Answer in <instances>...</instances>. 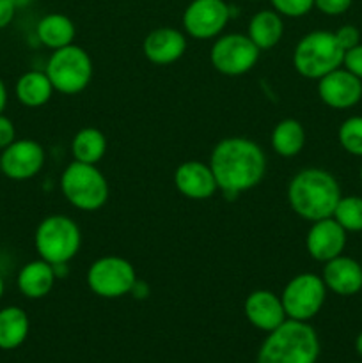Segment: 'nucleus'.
I'll return each instance as SVG.
<instances>
[{"instance_id":"nucleus-1","label":"nucleus","mask_w":362,"mask_h":363,"mask_svg":"<svg viewBox=\"0 0 362 363\" xmlns=\"http://www.w3.org/2000/svg\"><path fill=\"white\" fill-rule=\"evenodd\" d=\"M209 167L219 190L227 199H236L261 183L266 174V156L261 145L251 138L227 137L213 147Z\"/></svg>"},{"instance_id":"nucleus-2","label":"nucleus","mask_w":362,"mask_h":363,"mask_svg":"<svg viewBox=\"0 0 362 363\" xmlns=\"http://www.w3.org/2000/svg\"><path fill=\"white\" fill-rule=\"evenodd\" d=\"M341 197L343 195L336 177L318 167L300 170L287 184L290 208L307 222L330 218Z\"/></svg>"},{"instance_id":"nucleus-3","label":"nucleus","mask_w":362,"mask_h":363,"mask_svg":"<svg viewBox=\"0 0 362 363\" xmlns=\"http://www.w3.org/2000/svg\"><path fill=\"white\" fill-rule=\"evenodd\" d=\"M319 339L309 323L286 319L268 332L258 351L256 363H316Z\"/></svg>"},{"instance_id":"nucleus-4","label":"nucleus","mask_w":362,"mask_h":363,"mask_svg":"<svg viewBox=\"0 0 362 363\" xmlns=\"http://www.w3.org/2000/svg\"><path fill=\"white\" fill-rule=\"evenodd\" d=\"M60 191L73 208L92 213L106 204L110 186L98 167L75 160L60 176Z\"/></svg>"},{"instance_id":"nucleus-5","label":"nucleus","mask_w":362,"mask_h":363,"mask_svg":"<svg viewBox=\"0 0 362 363\" xmlns=\"http://www.w3.org/2000/svg\"><path fill=\"white\" fill-rule=\"evenodd\" d=\"M39 259L55 264H70L82 247V230L66 215H50L39 222L34 234Z\"/></svg>"},{"instance_id":"nucleus-6","label":"nucleus","mask_w":362,"mask_h":363,"mask_svg":"<svg viewBox=\"0 0 362 363\" xmlns=\"http://www.w3.org/2000/svg\"><path fill=\"white\" fill-rule=\"evenodd\" d=\"M344 50L330 30H312L297 43L293 66L304 78L319 80L330 71L343 66Z\"/></svg>"},{"instance_id":"nucleus-7","label":"nucleus","mask_w":362,"mask_h":363,"mask_svg":"<svg viewBox=\"0 0 362 363\" xmlns=\"http://www.w3.org/2000/svg\"><path fill=\"white\" fill-rule=\"evenodd\" d=\"M92 59L82 46L67 45L53 50L46 62L45 73L48 74L53 89L60 94L75 96L85 91L92 80Z\"/></svg>"},{"instance_id":"nucleus-8","label":"nucleus","mask_w":362,"mask_h":363,"mask_svg":"<svg viewBox=\"0 0 362 363\" xmlns=\"http://www.w3.org/2000/svg\"><path fill=\"white\" fill-rule=\"evenodd\" d=\"M137 282V272L128 259L119 255H105L89 266L87 286L96 296L116 300L131 293Z\"/></svg>"},{"instance_id":"nucleus-9","label":"nucleus","mask_w":362,"mask_h":363,"mask_svg":"<svg viewBox=\"0 0 362 363\" xmlns=\"http://www.w3.org/2000/svg\"><path fill=\"white\" fill-rule=\"evenodd\" d=\"M280 300L287 319L309 323L325 305L327 286L316 273H300L286 284Z\"/></svg>"},{"instance_id":"nucleus-10","label":"nucleus","mask_w":362,"mask_h":363,"mask_svg":"<svg viewBox=\"0 0 362 363\" xmlns=\"http://www.w3.org/2000/svg\"><path fill=\"white\" fill-rule=\"evenodd\" d=\"M261 50L247 34L219 35L209 52V60L219 73L226 77H241L258 64Z\"/></svg>"},{"instance_id":"nucleus-11","label":"nucleus","mask_w":362,"mask_h":363,"mask_svg":"<svg viewBox=\"0 0 362 363\" xmlns=\"http://www.w3.org/2000/svg\"><path fill=\"white\" fill-rule=\"evenodd\" d=\"M236 14V7L226 0H192L183 13V28L190 38L206 41L219 38Z\"/></svg>"},{"instance_id":"nucleus-12","label":"nucleus","mask_w":362,"mask_h":363,"mask_svg":"<svg viewBox=\"0 0 362 363\" xmlns=\"http://www.w3.org/2000/svg\"><path fill=\"white\" fill-rule=\"evenodd\" d=\"M45 149L32 138H20L2 149L0 172L13 181L32 179L45 165Z\"/></svg>"},{"instance_id":"nucleus-13","label":"nucleus","mask_w":362,"mask_h":363,"mask_svg":"<svg viewBox=\"0 0 362 363\" xmlns=\"http://www.w3.org/2000/svg\"><path fill=\"white\" fill-rule=\"evenodd\" d=\"M318 96L334 110H346L362 99V80L343 66L318 80Z\"/></svg>"},{"instance_id":"nucleus-14","label":"nucleus","mask_w":362,"mask_h":363,"mask_svg":"<svg viewBox=\"0 0 362 363\" xmlns=\"http://www.w3.org/2000/svg\"><path fill=\"white\" fill-rule=\"evenodd\" d=\"M346 230L330 216V218L312 222L311 229L305 236L307 254L318 262H329L343 255L346 247Z\"/></svg>"},{"instance_id":"nucleus-15","label":"nucleus","mask_w":362,"mask_h":363,"mask_svg":"<svg viewBox=\"0 0 362 363\" xmlns=\"http://www.w3.org/2000/svg\"><path fill=\"white\" fill-rule=\"evenodd\" d=\"M174 186L183 197L190 201H206L219 190L213 170L208 163L190 160L177 165L174 170Z\"/></svg>"},{"instance_id":"nucleus-16","label":"nucleus","mask_w":362,"mask_h":363,"mask_svg":"<svg viewBox=\"0 0 362 363\" xmlns=\"http://www.w3.org/2000/svg\"><path fill=\"white\" fill-rule=\"evenodd\" d=\"M247 321L261 332H272L287 319L280 296L268 289L252 291L243 303Z\"/></svg>"},{"instance_id":"nucleus-17","label":"nucleus","mask_w":362,"mask_h":363,"mask_svg":"<svg viewBox=\"0 0 362 363\" xmlns=\"http://www.w3.org/2000/svg\"><path fill=\"white\" fill-rule=\"evenodd\" d=\"M322 279L337 296H355L362 291V262L339 255L323 264Z\"/></svg>"},{"instance_id":"nucleus-18","label":"nucleus","mask_w":362,"mask_h":363,"mask_svg":"<svg viewBox=\"0 0 362 363\" xmlns=\"http://www.w3.org/2000/svg\"><path fill=\"white\" fill-rule=\"evenodd\" d=\"M142 48L149 62L167 66L183 57L187 50V38L174 27H158L146 35Z\"/></svg>"},{"instance_id":"nucleus-19","label":"nucleus","mask_w":362,"mask_h":363,"mask_svg":"<svg viewBox=\"0 0 362 363\" xmlns=\"http://www.w3.org/2000/svg\"><path fill=\"white\" fill-rule=\"evenodd\" d=\"M55 280L57 277L53 266L43 259H35V261L21 266V269L18 272L16 286L20 293L28 300H41L52 293Z\"/></svg>"},{"instance_id":"nucleus-20","label":"nucleus","mask_w":362,"mask_h":363,"mask_svg":"<svg viewBox=\"0 0 362 363\" xmlns=\"http://www.w3.org/2000/svg\"><path fill=\"white\" fill-rule=\"evenodd\" d=\"M35 35L43 46L50 50H59L67 45H73L77 28H75L71 18H67L66 14L50 13L38 21Z\"/></svg>"},{"instance_id":"nucleus-21","label":"nucleus","mask_w":362,"mask_h":363,"mask_svg":"<svg viewBox=\"0 0 362 363\" xmlns=\"http://www.w3.org/2000/svg\"><path fill=\"white\" fill-rule=\"evenodd\" d=\"M247 35L259 50L273 48L284 35L283 16L275 9L258 11L248 21Z\"/></svg>"},{"instance_id":"nucleus-22","label":"nucleus","mask_w":362,"mask_h":363,"mask_svg":"<svg viewBox=\"0 0 362 363\" xmlns=\"http://www.w3.org/2000/svg\"><path fill=\"white\" fill-rule=\"evenodd\" d=\"M53 92L55 89H53L48 74L38 69L23 73L14 85V94H16L18 101L28 108H39V106L46 105L52 99Z\"/></svg>"},{"instance_id":"nucleus-23","label":"nucleus","mask_w":362,"mask_h":363,"mask_svg":"<svg viewBox=\"0 0 362 363\" xmlns=\"http://www.w3.org/2000/svg\"><path fill=\"white\" fill-rule=\"evenodd\" d=\"M31 321L23 308L4 307L0 311V350H18L27 340Z\"/></svg>"},{"instance_id":"nucleus-24","label":"nucleus","mask_w":362,"mask_h":363,"mask_svg":"<svg viewBox=\"0 0 362 363\" xmlns=\"http://www.w3.org/2000/svg\"><path fill=\"white\" fill-rule=\"evenodd\" d=\"M305 128L302 126L300 121L297 119H283L275 124L272 130V142L273 152H277L283 158H293L300 155L305 145Z\"/></svg>"},{"instance_id":"nucleus-25","label":"nucleus","mask_w":362,"mask_h":363,"mask_svg":"<svg viewBox=\"0 0 362 363\" xmlns=\"http://www.w3.org/2000/svg\"><path fill=\"white\" fill-rule=\"evenodd\" d=\"M106 137L98 128H82L71 142V152L77 162L98 165L106 152Z\"/></svg>"},{"instance_id":"nucleus-26","label":"nucleus","mask_w":362,"mask_h":363,"mask_svg":"<svg viewBox=\"0 0 362 363\" xmlns=\"http://www.w3.org/2000/svg\"><path fill=\"white\" fill-rule=\"evenodd\" d=\"M332 218L346 233H362V197L358 195L341 197L334 209Z\"/></svg>"},{"instance_id":"nucleus-27","label":"nucleus","mask_w":362,"mask_h":363,"mask_svg":"<svg viewBox=\"0 0 362 363\" xmlns=\"http://www.w3.org/2000/svg\"><path fill=\"white\" fill-rule=\"evenodd\" d=\"M337 140L348 155L362 158V116L344 119L337 130Z\"/></svg>"},{"instance_id":"nucleus-28","label":"nucleus","mask_w":362,"mask_h":363,"mask_svg":"<svg viewBox=\"0 0 362 363\" xmlns=\"http://www.w3.org/2000/svg\"><path fill=\"white\" fill-rule=\"evenodd\" d=\"M272 7L280 14L287 18H302L314 7V0H270Z\"/></svg>"},{"instance_id":"nucleus-29","label":"nucleus","mask_w":362,"mask_h":363,"mask_svg":"<svg viewBox=\"0 0 362 363\" xmlns=\"http://www.w3.org/2000/svg\"><path fill=\"white\" fill-rule=\"evenodd\" d=\"M334 34H336L337 43H339V46L344 52L353 48V46L361 45V30L355 25H343Z\"/></svg>"},{"instance_id":"nucleus-30","label":"nucleus","mask_w":362,"mask_h":363,"mask_svg":"<svg viewBox=\"0 0 362 363\" xmlns=\"http://www.w3.org/2000/svg\"><path fill=\"white\" fill-rule=\"evenodd\" d=\"M353 0H314V7L327 16H339L351 7Z\"/></svg>"},{"instance_id":"nucleus-31","label":"nucleus","mask_w":362,"mask_h":363,"mask_svg":"<svg viewBox=\"0 0 362 363\" xmlns=\"http://www.w3.org/2000/svg\"><path fill=\"white\" fill-rule=\"evenodd\" d=\"M343 67L362 80V43L344 52Z\"/></svg>"},{"instance_id":"nucleus-32","label":"nucleus","mask_w":362,"mask_h":363,"mask_svg":"<svg viewBox=\"0 0 362 363\" xmlns=\"http://www.w3.org/2000/svg\"><path fill=\"white\" fill-rule=\"evenodd\" d=\"M16 140V128H14L13 121L0 113V149H6Z\"/></svg>"},{"instance_id":"nucleus-33","label":"nucleus","mask_w":362,"mask_h":363,"mask_svg":"<svg viewBox=\"0 0 362 363\" xmlns=\"http://www.w3.org/2000/svg\"><path fill=\"white\" fill-rule=\"evenodd\" d=\"M16 11L18 7L11 0H0V30L13 23Z\"/></svg>"},{"instance_id":"nucleus-34","label":"nucleus","mask_w":362,"mask_h":363,"mask_svg":"<svg viewBox=\"0 0 362 363\" xmlns=\"http://www.w3.org/2000/svg\"><path fill=\"white\" fill-rule=\"evenodd\" d=\"M131 296L137 298V300H144V298H148L149 294V286L146 282H142V280L137 279V282L133 284V287H131Z\"/></svg>"},{"instance_id":"nucleus-35","label":"nucleus","mask_w":362,"mask_h":363,"mask_svg":"<svg viewBox=\"0 0 362 363\" xmlns=\"http://www.w3.org/2000/svg\"><path fill=\"white\" fill-rule=\"evenodd\" d=\"M7 87L6 84H4V80L0 78V113H4V110H6V105H7Z\"/></svg>"},{"instance_id":"nucleus-36","label":"nucleus","mask_w":362,"mask_h":363,"mask_svg":"<svg viewBox=\"0 0 362 363\" xmlns=\"http://www.w3.org/2000/svg\"><path fill=\"white\" fill-rule=\"evenodd\" d=\"M355 351H357L358 357L362 358V332L358 333L357 339H355Z\"/></svg>"},{"instance_id":"nucleus-37","label":"nucleus","mask_w":362,"mask_h":363,"mask_svg":"<svg viewBox=\"0 0 362 363\" xmlns=\"http://www.w3.org/2000/svg\"><path fill=\"white\" fill-rule=\"evenodd\" d=\"M11 2H13L14 6H16L18 9H20V7H27L28 4L32 2V0H11Z\"/></svg>"},{"instance_id":"nucleus-38","label":"nucleus","mask_w":362,"mask_h":363,"mask_svg":"<svg viewBox=\"0 0 362 363\" xmlns=\"http://www.w3.org/2000/svg\"><path fill=\"white\" fill-rule=\"evenodd\" d=\"M4 291H6V284H4L2 275H0V300H2V296H4Z\"/></svg>"},{"instance_id":"nucleus-39","label":"nucleus","mask_w":362,"mask_h":363,"mask_svg":"<svg viewBox=\"0 0 362 363\" xmlns=\"http://www.w3.org/2000/svg\"><path fill=\"white\" fill-rule=\"evenodd\" d=\"M358 177H361V183H362V167H361V172H358Z\"/></svg>"},{"instance_id":"nucleus-40","label":"nucleus","mask_w":362,"mask_h":363,"mask_svg":"<svg viewBox=\"0 0 362 363\" xmlns=\"http://www.w3.org/2000/svg\"><path fill=\"white\" fill-rule=\"evenodd\" d=\"M353 363H362V362H353Z\"/></svg>"}]
</instances>
